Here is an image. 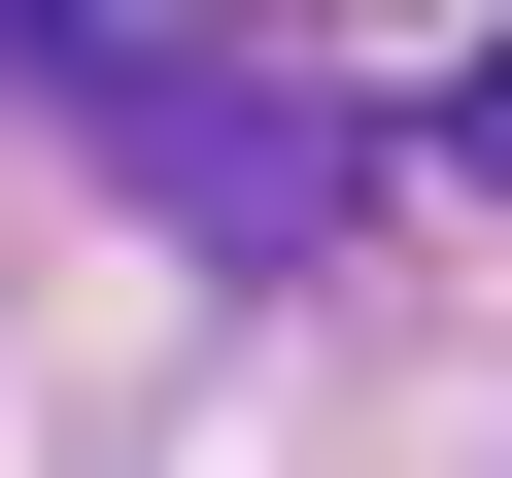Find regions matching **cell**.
Listing matches in <instances>:
<instances>
[{
	"label": "cell",
	"instance_id": "obj_1",
	"mask_svg": "<svg viewBox=\"0 0 512 478\" xmlns=\"http://www.w3.org/2000/svg\"><path fill=\"white\" fill-rule=\"evenodd\" d=\"M444 137H478V171H512V35H478V103H444Z\"/></svg>",
	"mask_w": 512,
	"mask_h": 478
}]
</instances>
